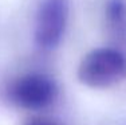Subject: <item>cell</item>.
I'll return each mask as SVG.
<instances>
[{
  "instance_id": "2",
  "label": "cell",
  "mask_w": 126,
  "mask_h": 125,
  "mask_svg": "<svg viewBox=\"0 0 126 125\" xmlns=\"http://www.w3.org/2000/svg\"><path fill=\"white\" fill-rule=\"evenodd\" d=\"M55 85L44 75L22 77L11 89V97L22 108L39 109L48 105L55 97Z\"/></svg>"
},
{
  "instance_id": "3",
  "label": "cell",
  "mask_w": 126,
  "mask_h": 125,
  "mask_svg": "<svg viewBox=\"0 0 126 125\" xmlns=\"http://www.w3.org/2000/svg\"><path fill=\"white\" fill-rule=\"evenodd\" d=\"M67 4L64 0H46L36 20V42L43 47H52L59 42L66 27Z\"/></svg>"
},
{
  "instance_id": "4",
  "label": "cell",
  "mask_w": 126,
  "mask_h": 125,
  "mask_svg": "<svg viewBox=\"0 0 126 125\" xmlns=\"http://www.w3.org/2000/svg\"><path fill=\"white\" fill-rule=\"evenodd\" d=\"M28 125H55V124H52L48 120H44V118H35V120L30 121Z\"/></svg>"
},
{
  "instance_id": "1",
  "label": "cell",
  "mask_w": 126,
  "mask_h": 125,
  "mask_svg": "<svg viewBox=\"0 0 126 125\" xmlns=\"http://www.w3.org/2000/svg\"><path fill=\"white\" fill-rule=\"evenodd\" d=\"M78 77L90 88H109L126 77V59L111 49L94 50L82 59Z\"/></svg>"
}]
</instances>
